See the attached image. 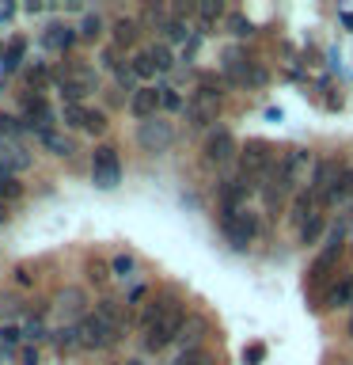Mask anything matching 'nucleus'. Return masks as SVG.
<instances>
[{
	"label": "nucleus",
	"instance_id": "obj_1",
	"mask_svg": "<svg viewBox=\"0 0 353 365\" xmlns=\"http://www.w3.org/2000/svg\"><path fill=\"white\" fill-rule=\"evenodd\" d=\"M304 164V148H289V153L278 156V164H273L270 179L262 182V202L270 205V210H281L285 198L293 194V182H296V171Z\"/></svg>",
	"mask_w": 353,
	"mask_h": 365
},
{
	"label": "nucleus",
	"instance_id": "obj_2",
	"mask_svg": "<svg viewBox=\"0 0 353 365\" xmlns=\"http://www.w3.org/2000/svg\"><path fill=\"white\" fill-rule=\"evenodd\" d=\"M273 164H278V153H273L270 141H243L236 153V168H239V179H247L251 187H262V182L270 179Z\"/></svg>",
	"mask_w": 353,
	"mask_h": 365
},
{
	"label": "nucleus",
	"instance_id": "obj_3",
	"mask_svg": "<svg viewBox=\"0 0 353 365\" xmlns=\"http://www.w3.org/2000/svg\"><path fill=\"white\" fill-rule=\"evenodd\" d=\"M221 110H224V91L216 88V76H205V84H198L194 99L186 103V118L201 130V125H213L221 118Z\"/></svg>",
	"mask_w": 353,
	"mask_h": 365
},
{
	"label": "nucleus",
	"instance_id": "obj_4",
	"mask_svg": "<svg viewBox=\"0 0 353 365\" xmlns=\"http://www.w3.org/2000/svg\"><path fill=\"white\" fill-rule=\"evenodd\" d=\"M342 247H346V225H334V228H330V236H327L323 255H315V262L307 267V282H312V285L323 282V289H327V285L334 282V267L342 262Z\"/></svg>",
	"mask_w": 353,
	"mask_h": 365
},
{
	"label": "nucleus",
	"instance_id": "obj_5",
	"mask_svg": "<svg viewBox=\"0 0 353 365\" xmlns=\"http://www.w3.org/2000/svg\"><path fill=\"white\" fill-rule=\"evenodd\" d=\"M186 319H190V316H186V304L179 301V304L171 308V312H167V316L159 319V324L144 335V350H148V354H159V350L175 346V339H179V331L186 327Z\"/></svg>",
	"mask_w": 353,
	"mask_h": 365
},
{
	"label": "nucleus",
	"instance_id": "obj_6",
	"mask_svg": "<svg viewBox=\"0 0 353 365\" xmlns=\"http://www.w3.org/2000/svg\"><path fill=\"white\" fill-rule=\"evenodd\" d=\"M76 331H80V350H107L110 342L118 339V331H114L107 319L95 312V308H88V312L80 316Z\"/></svg>",
	"mask_w": 353,
	"mask_h": 365
},
{
	"label": "nucleus",
	"instance_id": "obj_7",
	"mask_svg": "<svg viewBox=\"0 0 353 365\" xmlns=\"http://www.w3.org/2000/svg\"><path fill=\"white\" fill-rule=\"evenodd\" d=\"M262 232V217L255 210H239V213H228L224 217V236L232 240V247H251Z\"/></svg>",
	"mask_w": 353,
	"mask_h": 365
},
{
	"label": "nucleus",
	"instance_id": "obj_8",
	"mask_svg": "<svg viewBox=\"0 0 353 365\" xmlns=\"http://www.w3.org/2000/svg\"><path fill=\"white\" fill-rule=\"evenodd\" d=\"M65 125H68V130L88 133V137H99L102 130H107V114L95 110V107H88V103H68V107H65Z\"/></svg>",
	"mask_w": 353,
	"mask_h": 365
},
{
	"label": "nucleus",
	"instance_id": "obj_9",
	"mask_svg": "<svg viewBox=\"0 0 353 365\" xmlns=\"http://www.w3.org/2000/svg\"><path fill=\"white\" fill-rule=\"evenodd\" d=\"M224 73L232 76V84H239V88H262L266 84V68L247 61V57H239V53H232V50L224 53Z\"/></svg>",
	"mask_w": 353,
	"mask_h": 365
},
{
	"label": "nucleus",
	"instance_id": "obj_10",
	"mask_svg": "<svg viewBox=\"0 0 353 365\" xmlns=\"http://www.w3.org/2000/svg\"><path fill=\"white\" fill-rule=\"evenodd\" d=\"M91 179H95L99 187H118V179H122L118 148H107V145H99L95 153H91Z\"/></svg>",
	"mask_w": 353,
	"mask_h": 365
},
{
	"label": "nucleus",
	"instance_id": "obj_11",
	"mask_svg": "<svg viewBox=\"0 0 353 365\" xmlns=\"http://www.w3.org/2000/svg\"><path fill=\"white\" fill-rule=\"evenodd\" d=\"M19 114L27 118V125H34L38 133L46 130H53V107H50V99L38 96V91H27V96L19 99Z\"/></svg>",
	"mask_w": 353,
	"mask_h": 365
},
{
	"label": "nucleus",
	"instance_id": "obj_12",
	"mask_svg": "<svg viewBox=\"0 0 353 365\" xmlns=\"http://www.w3.org/2000/svg\"><path fill=\"white\" fill-rule=\"evenodd\" d=\"M137 141H141V148H148V153H164V148L175 141V125L159 122V118H148V122L137 125Z\"/></svg>",
	"mask_w": 353,
	"mask_h": 365
},
{
	"label": "nucleus",
	"instance_id": "obj_13",
	"mask_svg": "<svg viewBox=\"0 0 353 365\" xmlns=\"http://www.w3.org/2000/svg\"><path fill=\"white\" fill-rule=\"evenodd\" d=\"M323 210H327V205H323V194L312 190V187H300V190H296V198H293L289 221H293L296 228H304V225L312 221L315 213H323Z\"/></svg>",
	"mask_w": 353,
	"mask_h": 365
},
{
	"label": "nucleus",
	"instance_id": "obj_14",
	"mask_svg": "<svg viewBox=\"0 0 353 365\" xmlns=\"http://www.w3.org/2000/svg\"><path fill=\"white\" fill-rule=\"evenodd\" d=\"M175 304H179V297H171L167 289L152 293V297H148V301H144V308H141V319H137V327H141L144 335H148V331H152V327H156L159 319H164V316H167V312H171V308H175Z\"/></svg>",
	"mask_w": 353,
	"mask_h": 365
},
{
	"label": "nucleus",
	"instance_id": "obj_15",
	"mask_svg": "<svg viewBox=\"0 0 353 365\" xmlns=\"http://www.w3.org/2000/svg\"><path fill=\"white\" fill-rule=\"evenodd\" d=\"M353 304V274H334V282L323 289V308L327 312H342V308Z\"/></svg>",
	"mask_w": 353,
	"mask_h": 365
},
{
	"label": "nucleus",
	"instance_id": "obj_16",
	"mask_svg": "<svg viewBox=\"0 0 353 365\" xmlns=\"http://www.w3.org/2000/svg\"><path fill=\"white\" fill-rule=\"evenodd\" d=\"M258 187H251L247 179H228L224 187H221V213L228 217V213H239V210H247V198L255 194Z\"/></svg>",
	"mask_w": 353,
	"mask_h": 365
},
{
	"label": "nucleus",
	"instance_id": "obj_17",
	"mask_svg": "<svg viewBox=\"0 0 353 365\" xmlns=\"http://www.w3.org/2000/svg\"><path fill=\"white\" fill-rule=\"evenodd\" d=\"M236 153H239V145L228 130H216L209 141H205V164H213V168H224Z\"/></svg>",
	"mask_w": 353,
	"mask_h": 365
},
{
	"label": "nucleus",
	"instance_id": "obj_18",
	"mask_svg": "<svg viewBox=\"0 0 353 365\" xmlns=\"http://www.w3.org/2000/svg\"><path fill=\"white\" fill-rule=\"evenodd\" d=\"M130 110H133L141 122L156 118V110H159V84H156V88H141V91H133V99H130Z\"/></svg>",
	"mask_w": 353,
	"mask_h": 365
},
{
	"label": "nucleus",
	"instance_id": "obj_19",
	"mask_svg": "<svg viewBox=\"0 0 353 365\" xmlns=\"http://www.w3.org/2000/svg\"><path fill=\"white\" fill-rule=\"evenodd\" d=\"M84 304H88V297H84V289H76V285H65V289L57 293V308H61L65 316H73V324H80Z\"/></svg>",
	"mask_w": 353,
	"mask_h": 365
},
{
	"label": "nucleus",
	"instance_id": "obj_20",
	"mask_svg": "<svg viewBox=\"0 0 353 365\" xmlns=\"http://www.w3.org/2000/svg\"><path fill=\"white\" fill-rule=\"evenodd\" d=\"M349 198H353V168H342V175L330 182L327 194H323V205H342Z\"/></svg>",
	"mask_w": 353,
	"mask_h": 365
},
{
	"label": "nucleus",
	"instance_id": "obj_21",
	"mask_svg": "<svg viewBox=\"0 0 353 365\" xmlns=\"http://www.w3.org/2000/svg\"><path fill=\"white\" fill-rule=\"evenodd\" d=\"M327 232H330V213H327V210H323V213H315L304 228H296V236H300V244H304V247H315Z\"/></svg>",
	"mask_w": 353,
	"mask_h": 365
},
{
	"label": "nucleus",
	"instance_id": "obj_22",
	"mask_svg": "<svg viewBox=\"0 0 353 365\" xmlns=\"http://www.w3.org/2000/svg\"><path fill=\"white\" fill-rule=\"evenodd\" d=\"M42 42H46V50H57V53H65L68 46L76 42V31L68 27V23H50V27H46V34H42Z\"/></svg>",
	"mask_w": 353,
	"mask_h": 365
},
{
	"label": "nucleus",
	"instance_id": "obj_23",
	"mask_svg": "<svg viewBox=\"0 0 353 365\" xmlns=\"http://www.w3.org/2000/svg\"><path fill=\"white\" fill-rule=\"evenodd\" d=\"M91 88H95V76H91L88 68H84V73H80V76H68V80H61V96H65L68 103L84 99Z\"/></svg>",
	"mask_w": 353,
	"mask_h": 365
},
{
	"label": "nucleus",
	"instance_id": "obj_24",
	"mask_svg": "<svg viewBox=\"0 0 353 365\" xmlns=\"http://www.w3.org/2000/svg\"><path fill=\"white\" fill-rule=\"evenodd\" d=\"M338 175H342V164H338V160H327V164H315L312 182H307V187L319 190V194H327V187H330V182H334Z\"/></svg>",
	"mask_w": 353,
	"mask_h": 365
},
{
	"label": "nucleus",
	"instance_id": "obj_25",
	"mask_svg": "<svg viewBox=\"0 0 353 365\" xmlns=\"http://www.w3.org/2000/svg\"><path fill=\"white\" fill-rule=\"evenodd\" d=\"M201 339H205V324H201V319H186V327L179 331L175 346H179V354H186V350H198Z\"/></svg>",
	"mask_w": 353,
	"mask_h": 365
},
{
	"label": "nucleus",
	"instance_id": "obj_26",
	"mask_svg": "<svg viewBox=\"0 0 353 365\" xmlns=\"http://www.w3.org/2000/svg\"><path fill=\"white\" fill-rule=\"evenodd\" d=\"M38 137H42V145L50 148L53 156H73V137H65V133H57V130H46Z\"/></svg>",
	"mask_w": 353,
	"mask_h": 365
},
{
	"label": "nucleus",
	"instance_id": "obj_27",
	"mask_svg": "<svg viewBox=\"0 0 353 365\" xmlns=\"http://www.w3.org/2000/svg\"><path fill=\"white\" fill-rule=\"evenodd\" d=\"M137 38H141V23L137 19H118L114 23V42L118 46H133Z\"/></svg>",
	"mask_w": 353,
	"mask_h": 365
},
{
	"label": "nucleus",
	"instance_id": "obj_28",
	"mask_svg": "<svg viewBox=\"0 0 353 365\" xmlns=\"http://www.w3.org/2000/svg\"><path fill=\"white\" fill-rule=\"evenodd\" d=\"M148 57H152V65H156V76L175 68V50H171V46H148Z\"/></svg>",
	"mask_w": 353,
	"mask_h": 365
},
{
	"label": "nucleus",
	"instance_id": "obj_29",
	"mask_svg": "<svg viewBox=\"0 0 353 365\" xmlns=\"http://www.w3.org/2000/svg\"><path fill=\"white\" fill-rule=\"evenodd\" d=\"M23 57H27V42L16 38V42L4 50V61H0V65H4V73H16V68L23 65Z\"/></svg>",
	"mask_w": 353,
	"mask_h": 365
},
{
	"label": "nucleus",
	"instance_id": "obj_30",
	"mask_svg": "<svg viewBox=\"0 0 353 365\" xmlns=\"http://www.w3.org/2000/svg\"><path fill=\"white\" fill-rule=\"evenodd\" d=\"M130 68H133L137 80H152V76H156V65H152V57H148V50L133 53V57H130Z\"/></svg>",
	"mask_w": 353,
	"mask_h": 365
},
{
	"label": "nucleus",
	"instance_id": "obj_31",
	"mask_svg": "<svg viewBox=\"0 0 353 365\" xmlns=\"http://www.w3.org/2000/svg\"><path fill=\"white\" fill-rule=\"evenodd\" d=\"M95 312L107 319L114 331H122V308H118V301H110V297H107V301H99V304H95Z\"/></svg>",
	"mask_w": 353,
	"mask_h": 365
},
{
	"label": "nucleus",
	"instance_id": "obj_32",
	"mask_svg": "<svg viewBox=\"0 0 353 365\" xmlns=\"http://www.w3.org/2000/svg\"><path fill=\"white\" fill-rule=\"evenodd\" d=\"M23 335H27V342H42L46 339V319L42 316H23Z\"/></svg>",
	"mask_w": 353,
	"mask_h": 365
},
{
	"label": "nucleus",
	"instance_id": "obj_33",
	"mask_svg": "<svg viewBox=\"0 0 353 365\" xmlns=\"http://www.w3.org/2000/svg\"><path fill=\"white\" fill-rule=\"evenodd\" d=\"M159 110H186V103H182V96L175 88L159 84Z\"/></svg>",
	"mask_w": 353,
	"mask_h": 365
},
{
	"label": "nucleus",
	"instance_id": "obj_34",
	"mask_svg": "<svg viewBox=\"0 0 353 365\" xmlns=\"http://www.w3.org/2000/svg\"><path fill=\"white\" fill-rule=\"evenodd\" d=\"M137 270V259L133 255H114L110 259V278H130Z\"/></svg>",
	"mask_w": 353,
	"mask_h": 365
},
{
	"label": "nucleus",
	"instance_id": "obj_35",
	"mask_svg": "<svg viewBox=\"0 0 353 365\" xmlns=\"http://www.w3.org/2000/svg\"><path fill=\"white\" fill-rule=\"evenodd\" d=\"M175 365H216V358H213V354H205V350L198 346V350H186V354H179V358H175Z\"/></svg>",
	"mask_w": 353,
	"mask_h": 365
},
{
	"label": "nucleus",
	"instance_id": "obj_36",
	"mask_svg": "<svg viewBox=\"0 0 353 365\" xmlns=\"http://www.w3.org/2000/svg\"><path fill=\"white\" fill-rule=\"evenodd\" d=\"M80 38H84V42H91V38H99V34H102V19L99 16H84V19H80Z\"/></svg>",
	"mask_w": 353,
	"mask_h": 365
},
{
	"label": "nucleus",
	"instance_id": "obj_37",
	"mask_svg": "<svg viewBox=\"0 0 353 365\" xmlns=\"http://www.w3.org/2000/svg\"><path fill=\"white\" fill-rule=\"evenodd\" d=\"M16 198H23V182H16L11 175H8V179H0V202L8 205V202H16Z\"/></svg>",
	"mask_w": 353,
	"mask_h": 365
},
{
	"label": "nucleus",
	"instance_id": "obj_38",
	"mask_svg": "<svg viewBox=\"0 0 353 365\" xmlns=\"http://www.w3.org/2000/svg\"><path fill=\"white\" fill-rule=\"evenodd\" d=\"M0 339H4V346H23V342H27V335H23V324H8L4 331H0Z\"/></svg>",
	"mask_w": 353,
	"mask_h": 365
},
{
	"label": "nucleus",
	"instance_id": "obj_39",
	"mask_svg": "<svg viewBox=\"0 0 353 365\" xmlns=\"http://www.w3.org/2000/svg\"><path fill=\"white\" fill-rule=\"evenodd\" d=\"M164 34L171 42H182V38H186V27H182L179 19H171V23H164Z\"/></svg>",
	"mask_w": 353,
	"mask_h": 365
},
{
	"label": "nucleus",
	"instance_id": "obj_40",
	"mask_svg": "<svg viewBox=\"0 0 353 365\" xmlns=\"http://www.w3.org/2000/svg\"><path fill=\"white\" fill-rule=\"evenodd\" d=\"M8 316H16V297L0 293V319H8Z\"/></svg>",
	"mask_w": 353,
	"mask_h": 365
},
{
	"label": "nucleus",
	"instance_id": "obj_41",
	"mask_svg": "<svg viewBox=\"0 0 353 365\" xmlns=\"http://www.w3.org/2000/svg\"><path fill=\"white\" fill-rule=\"evenodd\" d=\"M262 354H266V350H262L258 342H251V346L243 350V361H247V365H258V361H262Z\"/></svg>",
	"mask_w": 353,
	"mask_h": 365
},
{
	"label": "nucleus",
	"instance_id": "obj_42",
	"mask_svg": "<svg viewBox=\"0 0 353 365\" xmlns=\"http://www.w3.org/2000/svg\"><path fill=\"white\" fill-rule=\"evenodd\" d=\"M19 361H23V365H38V354H34V346H19Z\"/></svg>",
	"mask_w": 353,
	"mask_h": 365
},
{
	"label": "nucleus",
	"instance_id": "obj_43",
	"mask_svg": "<svg viewBox=\"0 0 353 365\" xmlns=\"http://www.w3.org/2000/svg\"><path fill=\"white\" fill-rule=\"evenodd\" d=\"M11 282H16V285H34V278H31L27 270H19V267L11 270Z\"/></svg>",
	"mask_w": 353,
	"mask_h": 365
},
{
	"label": "nucleus",
	"instance_id": "obj_44",
	"mask_svg": "<svg viewBox=\"0 0 353 365\" xmlns=\"http://www.w3.org/2000/svg\"><path fill=\"white\" fill-rule=\"evenodd\" d=\"M46 76H50V68H27V80H31V84H38V80H46Z\"/></svg>",
	"mask_w": 353,
	"mask_h": 365
},
{
	"label": "nucleus",
	"instance_id": "obj_45",
	"mask_svg": "<svg viewBox=\"0 0 353 365\" xmlns=\"http://www.w3.org/2000/svg\"><path fill=\"white\" fill-rule=\"evenodd\" d=\"M144 297H148V289H144V285H141V289H133V293H130V301L137 304V301H144Z\"/></svg>",
	"mask_w": 353,
	"mask_h": 365
},
{
	"label": "nucleus",
	"instance_id": "obj_46",
	"mask_svg": "<svg viewBox=\"0 0 353 365\" xmlns=\"http://www.w3.org/2000/svg\"><path fill=\"white\" fill-rule=\"evenodd\" d=\"M0 225H8V205L0 202Z\"/></svg>",
	"mask_w": 353,
	"mask_h": 365
},
{
	"label": "nucleus",
	"instance_id": "obj_47",
	"mask_svg": "<svg viewBox=\"0 0 353 365\" xmlns=\"http://www.w3.org/2000/svg\"><path fill=\"white\" fill-rule=\"evenodd\" d=\"M346 335H349V342H353V316H349V324H346Z\"/></svg>",
	"mask_w": 353,
	"mask_h": 365
},
{
	"label": "nucleus",
	"instance_id": "obj_48",
	"mask_svg": "<svg viewBox=\"0 0 353 365\" xmlns=\"http://www.w3.org/2000/svg\"><path fill=\"white\" fill-rule=\"evenodd\" d=\"M8 175H11V171H8L4 164H0V179H8Z\"/></svg>",
	"mask_w": 353,
	"mask_h": 365
},
{
	"label": "nucleus",
	"instance_id": "obj_49",
	"mask_svg": "<svg viewBox=\"0 0 353 365\" xmlns=\"http://www.w3.org/2000/svg\"><path fill=\"white\" fill-rule=\"evenodd\" d=\"M125 365H141V361H125Z\"/></svg>",
	"mask_w": 353,
	"mask_h": 365
}]
</instances>
